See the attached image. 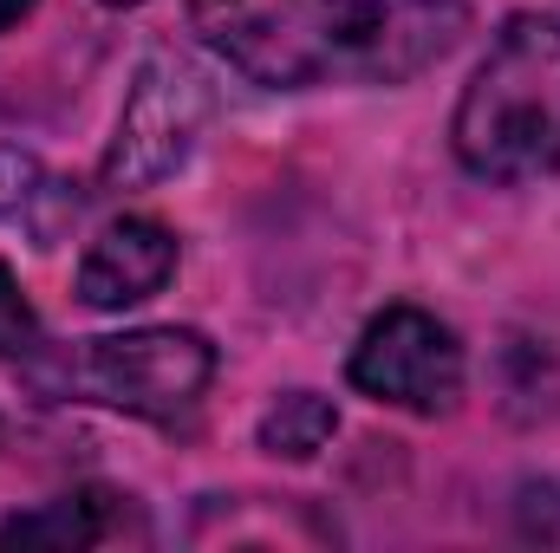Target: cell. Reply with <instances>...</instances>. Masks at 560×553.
<instances>
[{
    "label": "cell",
    "instance_id": "cell-11",
    "mask_svg": "<svg viewBox=\"0 0 560 553\" xmlns=\"http://www.w3.org/2000/svg\"><path fill=\"white\" fill-rule=\"evenodd\" d=\"M26 13H33V0H0V33H7V26H20Z\"/></svg>",
    "mask_w": 560,
    "mask_h": 553
},
{
    "label": "cell",
    "instance_id": "cell-4",
    "mask_svg": "<svg viewBox=\"0 0 560 553\" xmlns=\"http://www.w3.org/2000/svg\"><path fill=\"white\" fill-rule=\"evenodd\" d=\"M346 378L372 404L443 416V411H456V398H463V345H456V332L436 313H423V306H385L359 332V345L346 358Z\"/></svg>",
    "mask_w": 560,
    "mask_h": 553
},
{
    "label": "cell",
    "instance_id": "cell-7",
    "mask_svg": "<svg viewBox=\"0 0 560 553\" xmlns=\"http://www.w3.org/2000/svg\"><path fill=\"white\" fill-rule=\"evenodd\" d=\"M131 495H112V489H79V495H59L46 515H13L0 528V541H59V548H98L125 528V508Z\"/></svg>",
    "mask_w": 560,
    "mask_h": 553
},
{
    "label": "cell",
    "instance_id": "cell-6",
    "mask_svg": "<svg viewBox=\"0 0 560 553\" xmlns=\"http://www.w3.org/2000/svg\"><path fill=\"white\" fill-rule=\"evenodd\" d=\"M170 274H176V235L150 215H125L85 248L79 299L92 313H125V306H143L150 293H163Z\"/></svg>",
    "mask_w": 560,
    "mask_h": 553
},
{
    "label": "cell",
    "instance_id": "cell-3",
    "mask_svg": "<svg viewBox=\"0 0 560 553\" xmlns=\"http://www.w3.org/2000/svg\"><path fill=\"white\" fill-rule=\"evenodd\" d=\"M215 378V345L189 326H138V332H112V339H85L66 385L92 404H112L125 416L150 423H176L202 404Z\"/></svg>",
    "mask_w": 560,
    "mask_h": 553
},
{
    "label": "cell",
    "instance_id": "cell-8",
    "mask_svg": "<svg viewBox=\"0 0 560 553\" xmlns=\"http://www.w3.org/2000/svg\"><path fill=\"white\" fill-rule=\"evenodd\" d=\"M66 215H79V196L66 183H52L26 150H0V222H20L33 235V248H52Z\"/></svg>",
    "mask_w": 560,
    "mask_h": 553
},
{
    "label": "cell",
    "instance_id": "cell-12",
    "mask_svg": "<svg viewBox=\"0 0 560 553\" xmlns=\"http://www.w3.org/2000/svg\"><path fill=\"white\" fill-rule=\"evenodd\" d=\"M105 7H143V0H105Z\"/></svg>",
    "mask_w": 560,
    "mask_h": 553
},
{
    "label": "cell",
    "instance_id": "cell-5",
    "mask_svg": "<svg viewBox=\"0 0 560 553\" xmlns=\"http://www.w3.org/2000/svg\"><path fill=\"white\" fill-rule=\"evenodd\" d=\"M202 118H209L202 79L170 52L143 59L138 85L118 111V138L105 150V183L112 189H150V183L176 176L189 163L196 138H202Z\"/></svg>",
    "mask_w": 560,
    "mask_h": 553
},
{
    "label": "cell",
    "instance_id": "cell-1",
    "mask_svg": "<svg viewBox=\"0 0 560 553\" xmlns=\"http://www.w3.org/2000/svg\"><path fill=\"white\" fill-rule=\"evenodd\" d=\"M463 20V0H189V33L268 92L418 79L456 46Z\"/></svg>",
    "mask_w": 560,
    "mask_h": 553
},
{
    "label": "cell",
    "instance_id": "cell-9",
    "mask_svg": "<svg viewBox=\"0 0 560 553\" xmlns=\"http://www.w3.org/2000/svg\"><path fill=\"white\" fill-rule=\"evenodd\" d=\"M332 430H339V411L319 398V391H287L275 398L268 411H261V449L268 456H287V462H306V456H319L326 443H332Z\"/></svg>",
    "mask_w": 560,
    "mask_h": 553
},
{
    "label": "cell",
    "instance_id": "cell-10",
    "mask_svg": "<svg viewBox=\"0 0 560 553\" xmlns=\"http://www.w3.org/2000/svg\"><path fill=\"white\" fill-rule=\"evenodd\" d=\"M33 339H39V319H33V306H26V293H20L13 268L0 261V358L33 352Z\"/></svg>",
    "mask_w": 560,
    "mask_h": 553
},
{
    "label": "cell",
    "instance_id": "cell-2",
    "mask_svg": "<svg viewBox=\"0 0 560 553\" xmlns=\"http://www.w3.org/2000/svg\"><path fill=\"white\" fill-rule=\"evenodd\" d=\"M456 163L482 183H541L560 169V26L515 13L456 105Z\"/></svg>",
    "mask_w": 560,
    "mask_h": 553
}]
</instances>
